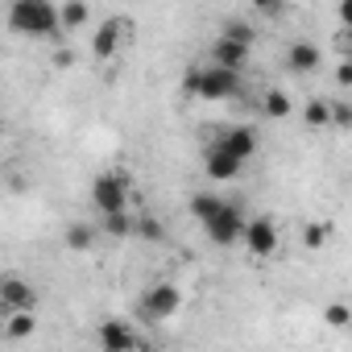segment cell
Wrapping results in <instances>:
<instances>
[{"label": "cell", "mask_w": 352, "mask_h": 352, "mask_svg": "<svg viewBox=\"0 0 352 352\" xmlns=\"http://www.w3.org/2000/svg\"><path fill=\"white\" fill-rule=\"evenodd\" d=\"M9 30L21 38H54L63 30V5H54V0H13Z\"/></svg>", "instance_id": "obj_1"}, {"label": "cell", "mask_w": 352, "mask_h": 352, "mask_svg": "<svg viewBox=\"0 0 352 352\" xmlns=\"http://www.w3.org/2000/svg\"><path fill=\"white\" fill-rule=\"evenodd\" d=\"M183 87H187V96H199V100H232V96L241 91V71L212 63V67L191 71V75L183 79Z\"/></svg>", "instance_id": "obj_2"}, {"label": "cell", "mask_w": 352, "mask_h": 352, "mask_svg": "<svg viewBox=\"0 0 352 352\" xmlns=\"http://www.w3.org/2000/svg\"><path fill=\"white\" fill-rule=\"evenodd\" d=\"M91 204H96L100 216L129 212V174H120V170L96 174V183H91Z\"/></svg>", "instance_id": "obj_3"}, {"label": "cell", "mask_w": 352, "mask_h": 352, "mask_svg": "<svg viewBox=\"0 0 352 352\" xmlns=\"http://www.w3.org/2000/svg\"><path fill=\"white\" fill-rule=\"evenodd\" d=\"M179 307H183V290H179V286H174V282H153V286L141 294L137 315H141L145 323H162V319H174V315H179Z\"/></svg>", "instance_id": "obj_4"}, {"label": "cell", "mask_w": 352, "mask_h": 352, "mask_svg": "<svg viewBox=\"0 0 352 352\" xmlns=\"http://www.w3.org/2000/svg\"><path fill=\"white\" fill-rule=\"evenodd\" d=\"M245 228H249V220H245V212L232 199H224L220 212L212 220H204V232L212 236V245H224V249L236 245V241H245Z\"/></svg>", "instance_id": "obj_5"}, {"label": "cell", "mask_w": 352, "mask_h": 352, "mask_svg": "<svg viewBox=\"0 0 352 352\" xmlns=\"http://www.w3.org/2000/svg\"><path fill=\"white\" fill-rule=\"evenodd\" d=\"M245 249L253 257H274L278 253V224L270 216H253L245 228Z\"/></svg>", "instance_id": "obj_6"}, {"label": "cell", "mask_w": 352, "mask_h": 352, "mask_svg": "<svg viewBox=\"0 0 352 352\" xmlns=\"http://www.w3.org/2000/svg\"><path fill=\"white\" fill-rule=\"evenodd\" d=\"M96 344L104 348V352H129V348H145V340L129 327V323H120V319H104L100 323V331H96Z\"/></svg>", "instance_id": "obj_7"}, {"label": "cell", "mask_w": 352, "mask_h": 352, "mask_svg": "<svg viewBox=\"0 0 352 352\" xmlns=\"http://www.w3.org/2000/svg\"><path fill=\"white\" fill-rule=\"evenodd\" d=\"M38 307V294H34V286L25 282V278H17V274H9L5 282H0V311H34Z\"/></svg>", "instance_id": "obj_8"}, {"label": "cell", "mask_w": 352, "mask_h": 352, "mask_svg": "<svg viewBox=\"0 0 352 352\" xmlns=\"http://www.w3.org/2000/svg\"><path fill=\"white\" fill-rule=\"evenodd\" d=\"M241 166H245V162L232 157L228 149H220L216 141L204 149V170H208V179H212V183H232L236 174H241Z\"/></svg>", "instance_id": "obj_9"}, {"label": "cell", "mask_w": 352, "mask_h": 352, "mask_svg": "<svg viewBox=\"0 0 352 352\" xmlns=\"http://www.w3.org/2000/svg\"><path fill=\"white\" fill-rule=\"evenodd\" d=\"M216 145H220V149H228L232 157L249 162V157L257 153V133H253V129H245V124H232V129H224V133L216 137Z\"/></svg>", "instance_id": "obj_10"}, {"label": "cell", "mask_w": 352, "mask_h": 352, "mask_svg": "<svg viewBox=\"0 0 352 352\" xmlns=\"http://www.w3.org/2000/svg\"><path fill=\"white\" fill-rule=\"evenodd\" d=\"M212 63H220V67H245L249 63V42H236V38H228V34H220L216 38V46H212Z\"/></svg>", "instance_id": "obj_11"}, {"label": "cell", "mask_w": 352, "mask_h": 352, "mask_svg": "<svg viewBox=\"0 0 352 352\" xmlns=\"http://www.w3.org/2000/svg\"><path fill=\"white\" fill-rule=\"evenodd\" d=\"M120 34H124V17H108V21L96 30V38H91L96 58H112V54H116V46H120Z\"/></svg>", "instance_id": "obj_12"}, {"label": "cell", "mask_w": 352, "mask_h": 352, "mask_svg": "<svg viewBox=\"0 0 352 352\" xmlns=\"http://www.w3.org/2000/svg\"><path fill=\"white\" fill-rule=\"evenodd\" d=\"M319 63H323V54H319V46H311V42H294V46L286 50V67L298 71V75H311Z\"/></svg>", "instance_id": "obj_13"}, {"label": "cell", "mask_w": 352, "mask_h": 352, "mask_svg": "<svg viewBox=\"0 0 352 352\" xmlns=\"http://www.w3.org/2000/svg\"><path fill=\"white\" fill-rule=\"evenodd\" d=\"M261 112H265V120H286L290 112H294V104H290V96L286 91H265V100H261Z\"/></svg>", "instance_id": "obj_14"}, {"label": "cell", "mask_w": 352, "mask_h": 352, "mask_svg": "<svg viewBox=\"0 0 352 352\" xmlns=\"http://www.w3.org/2000/svg\"><path fill=\"white\" fill-rule=\"evenodd\" d=\"M25 336H34V311H9L5 340H25Z\"/></svg>", "instance_id": "obj_15"}, {"label": "cell", "mask_w": 352, "mask_h": 352, "mask_svg": "<svg viewBox=\"0 0 352 352\" xmlns=\"http://www.w3.org/2000/svg\"><path fill=\"white\" fill-rule=\"evenodd\" d=\"M302 124H307V129H327V124H331V104H327V100H311V104L302 108Z\"/></svg>", "instance_id": "obj_16"}, {"label": "cell", "mask_w": 352, "mask_h": 352, "mask_svg": "<svg viewBox=\"0 0 352 352\" xmlns=\"http://www.w3.org/2000/svg\"><path fill=\"white\" fill-rule=\"evenodd\" d=\"M63 241H67V249H71V253H87V249L96 245V232H91L87 224H71V228L63 232Z\"/></svg>", "instance_id": "obj_17"}, {"label": "cell", "mask_w": 352, "mask_h": 352, "mask_svg": "<svg viewBox=\"0 0 352 352\" xmlns=\"http://www.w3.org/2000/svg\"><path fill=\"white\" fill-rule=\"evenodd\" d=\"M220 204H224L220 195H208V191H199V195H191V216L204 224V220H212V216L220 212Z\"/></svg>", "instance_id": "obj_18"}, {"label": "cell", "mask_w": 352, "mask_h": 352, "mask_svg": "<svg viewBox=\"0 0 352 352\" xmlns=\"http://www.w3.org/2000/svg\"><path fill=\"white\" fill-rule=\"evenodd\" d=\"M87 17H91L87 0H67V5H63V25H67V30H79V25H87Z\"/></svg>", "instance_id": "obj_19"}, {"label": "cell", "mask_w": 352, "mask_h": 352, "mask_svg": "<svg viewBox=\"0 0 352 352\" xmlns=\"http://www.w3.org/2000/svg\"><path fill=\"white\" fill-rule=\"evenodd\" d=\"M104 232H112V236H133V232H137V216H129V212L104 216Z\"/></svg>", "instance_id": "obj_20"}, {"label": "cell", "mask_w": 352, "mask_h": 352, "mask_svg": "<svg viewBox=\"0 0 352 352\" xmlns=\"http://www.w3.org/2000/svg\"><path fill=\"white\" fill-rule=\"evenodd\" d=\"M323 319H327L331 327H348V323H352V307H348V302H327V307H323Z\"/></svg>", "instance_id": "obj_21"}, {"label": "cell", "mask_w": 352, "mask_h": 352, "mask_svg": "<svg viewBox=\"0 0 352 352\" xmlns=\"http://www.w3.org/2000/svg\"><path fill=\"white\" fill-rule=\"evenodd\" d=\"M137 236H145V241H166V228H162L153 216H137Z\"/></svg>", "instance_id": "obj_22"}, {"label": "cell", "mask_w": 352, "mask_h": 352, "mask_svg": "<svg viewBox=\"0 0 352 352\" xmlns=\"http://www.w3.org/2000/svg\"><path fill=\"white\" fill-rule=\"evenodd\" d=\"M327 236H331V224H307V232H302L307 249H319V245H323Z\"/></svg>", "instance_id": "obj_23"}, {"label": "cell", "mask_w": 352, "mask_h": 352, "mask_svg": "<svg viewBox=\"0 0 352 352\" xmlns=\"http://www.w3.org/2000/svg\"><path fill=\"white\" fill-rule=\"evenodd\" d=\"M224 34H228V38H236V42H249V46H253V25H245V21H228V25H224Z\"/></svg>", "instance_id": "obj_24"}, {"label": "cell", "mask_w": 352, "mask_h": 352, "mask_svg": "<svg viewBox=\"0 0 352 352\" xmlns=\"http://www.w3.org/2000/svg\"><path fill=\"white\" fill-rule=\"evenodd\" d=\"M331 124L348 129V124H352V104H331Z\"/></svg>", "instance_id": "obj_25"}, {"label": "cell", "mask_w": 352, "mask_h": 352, "mask_svg": "<svg viewBox=\"0 0 352 352\" xmlns=\"http://www.w3.org/2000/svg\"><path fill=\"white\" fill-rule=\"evenodd\" d=\"M253 9H257V13H265V17H274V13H282V9H286V0H253Z\"/></svg>", "instance_id": "obj_26"}, {"label": "cell", "mask_w": 352, "mask_h": 352, "mask_svg": "<svg viewBox=\"0 0 352 352\" xmlns=\"http://www.w3.org/2000/svg\"><path fill=\"white\" fill-rule=\"evenodd\" d=\"M336 79H340V83H344V87H352V63H344V67H340V71H336Z\"/></svg>", "instance_id": "obj_27"}, {"label": "cell", "mask_w": 352, "mask_h": 352, "mask_svg": "<svg viewBox=\"0 0 352 352\" xmlns=\"http://www.w3.org/2000/svg\"><path fill=\"white\" fill-rule=\"evenodd\" d=\"M340 21L352 25V0H340Z\"/></svg>", "instance_id": "obj_28"}, {"label": "cell", "mask_w": 352, "mask_h": 352, "mask_svg": "<svg viewBox=\"0 0 352 352\" xmlns=\"http://www.w3.org/2000/svg\"><path fill=\"white\" fill-rule=\"evenodd\" d=\"M71 63H75L71 50H58V54H54V67H71Z\"/></svg>", "instance_id": "obj_29"}, {"label": "cell", "mask_w": 352, "mask_h": 352, "mask_svg": "<svg viewBox=\"0 0 352 352\" xmlns=\"http://www.w3.org/2000/svg\"><path fill=\"white\" fill-rule=\"evenodd\" d=\"M348 58H352V25H348Z\"/></svg>", "instance_id": "obj_30"}]
</instances>
